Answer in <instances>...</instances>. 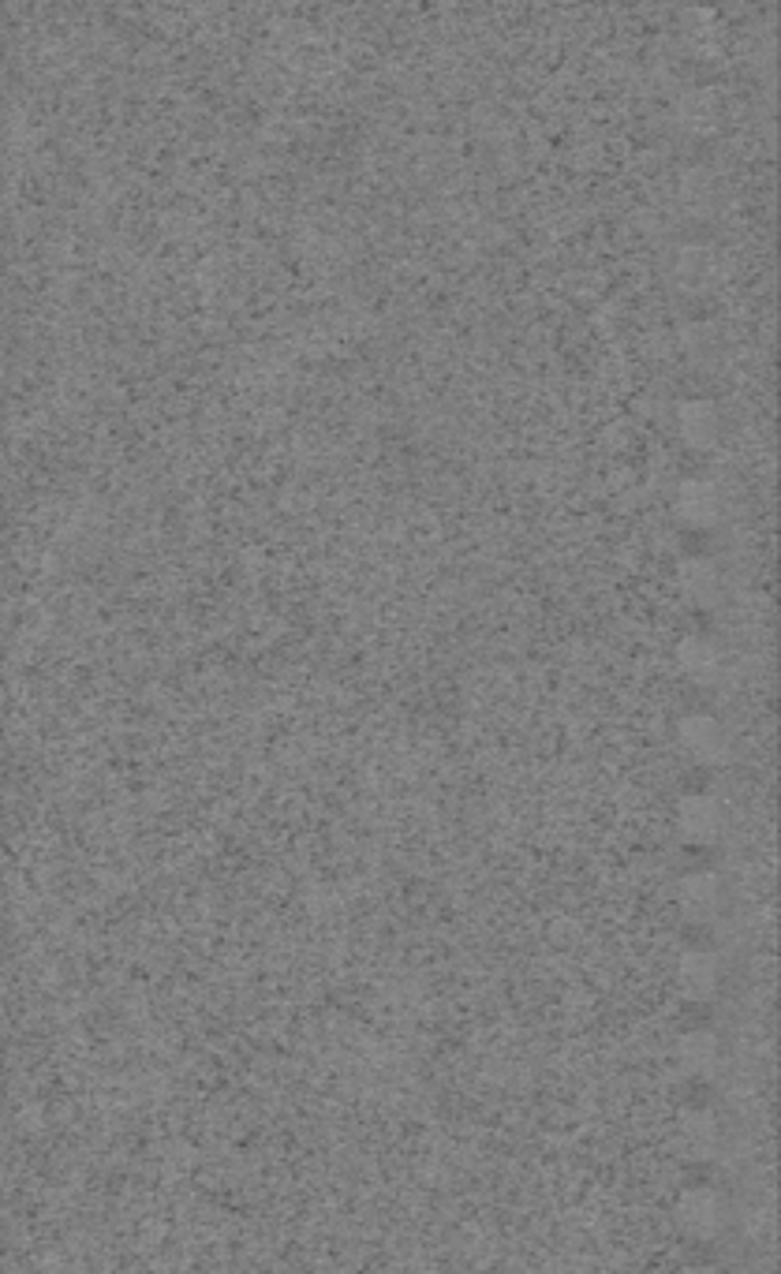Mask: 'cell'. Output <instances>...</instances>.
I'll return each instance as SVG.
<instances>
[{
  "instance_id": "cell-1",
  "label": "cell",
  "mask_w": 781,
  "mask_h": 1274,
  "mask_svg": "<svg viewBox=\"0 0 781 1274\" xmlns=\"http://www.w3.org/2000/svg\"><path fill=\"white\" fill-rule=\"evenodd\" d=\"M673 1222L676 1230L695 1241H714L729 1226V1204L718 1188H689V1193L676 1196Z\"/></svg>"
},
{
  "instance_id": "cell-2",
  "label": "cell",
  "mask_w": 781,
  "mask_h": 1274,
  "mask_svg": "<svg viewBox=\"0 0 781 1274\" xmlns=\"http://www.w3.org/2000/svg\"><path fill=\"white\" fill-rule=\"evenodd\" d=\"M676 740L700 767H729L733 759V733L729 725L714 714H689L676 722Z\"/></svg>"
},
{
  "instance_id": "cell-3",
  "label": "cell",
  "mask_w": 781,
  "mask_h": 1274,
  "mask_svg": "<svg viewBox=\"0 0 781 1274\" xmlns=\"http://www.w3.org/2000/svg\"><path fill=\"white\" fill-rule=\"evenodd\" d=\"M676 830H681V837L692 845L718 842L722 830H726V808L718 804V797L689 792V797L676 800Z\"/></svg>"
},
{
  "instance_id": "cell-4",
  "label": "cell",
  "mask_w": 781,
  "mask_h": 1274,
  "mask_svg": "<svg viewBox=\"0 0 781 1274\" xmlns=\"http://www.w3.org/2000/svg\"><path fill=\"white\" fill-rule=\"evenodd\" d=\"M676 904H681L684 920L711 923L726 909V882L714 871H692L676 882Z\"/></svg>"
},
{
  "instance_id": "cell-5",
  "label": "cell",
  "mask_w": 781,
  "mask_h": 1274,
  "mask_svg": "<svg viewBox=\"0 0 781 1274\" xmlns=\"http://www.w3.org/2000/svg\"><path fill=\"white\" fill-rule=\"evenodd\" d=\"M676 987L692 1002H707L722 987V960L711 949H689L676 960Z\"/></svg>"
},
{
  "instance_id": "cell-6",
  "label": "cell",
  "mask_w": 781,
  "mask_h": 1274,
  "mask_svg": "<svg viewBox=\"0 0 781 1274\" xmlns=\"http://www.w3.org/2000/svg\"><path fill=\"white\" fill-rule=\"evenodd\" d=\"M722 508H726V502H722L718 486L703 483V479L681 483L673 497V513L684 527H714L722 520Z\"/></svg>"
},
{
  "instance_id": "cell-7",
  "label": "cell",
  "mask_w": 781,
  "mask_h": 1274,
  "mask_svg": "<svg viewBox=\"0 0 781 1274\" xmlns=\"http://www.w3.org/2000/svg\"><path fill=\"white\" fill-rule=\"evenodd\" d=\"M673 658H676V669H681V673L689 677L692 684H703V688L718 684L722 681V669H726V666H722L718 644H711L707 636H684L681 644H676Z\"/></svg>"
},
{
  "instance_id": "cell-8",
  "label": "cell",
  "mask_w": 781,
  "mask_h": 1274,
  "mask_svg": "<svg viewBox=\"0 0 781 1274\" xmlns=\"http://www.w3.org/2000/svg\"><path fill=\"white\" fill-rule=\"evenodd\" d=\"M676 1140L692 1158H714L722 1147V1125L711 1110H684L676 1118Z\"/></svg>"
},
{
  "instance_id": "cell-9",
  "label": "cell",
  "mask_w": 781,
  "mask_h": 1274,
  "mask_svg": "<svg viewBox=\"0 0 781 1274\" xmlns=\"http://www.w3.org/2000/svg\"><path fill=\"white\" fill-rule=\"evenodd\" d=\"M676 587H681L684 598L695 602V606H714L722 594V575L707 557H684V561L676 564Z\"/></svg>"
},
{
  "instance_id": "cell-10",
  "label": "cell",
  "mask_w": 781,
  "mask_h": 1274,
  "mask_svg": "<svg viewBox=\"0 0 781 1274\" xmlns=\"http://www.w3.org/2000/svg\"><path fill=\"white\" fill-rule=\"evenodd\" d=\"M673 1058L684 1073H692V1077H711L722 1065V1043L714 1032H689L676 1040Z\"/></svg>"
},
{
  "instance_id": "cell-11",
  "label": "cell",
  "mask_w": 781,
  "mask_h": 1274,
  "mask_svg": "<svg viewBox=\"0 0 781 1274\" xmlns=\"http://www.w3.org/2000/svg\"><path fill=\"white\" fill-rule=\"evenodd\" d=\"M681 433L689 446L711 449L718 441V415L707 404H689V408H681Z\"/></svg>"
}]
</instances>
